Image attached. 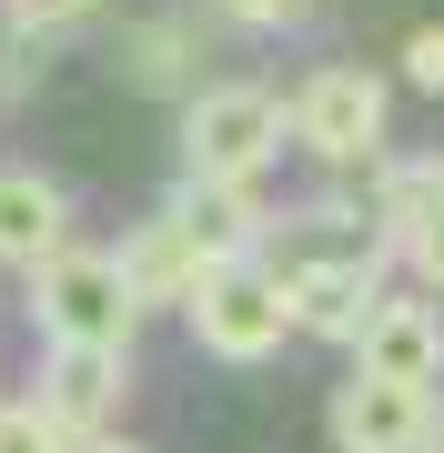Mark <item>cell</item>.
Here are the masks:
<instances>
[{
    "instance_id": "obj_1",
    "label": "cell",
    "mask_w": 444,
    "mask_h": 453,
    "mask_svg": "<svg viewBox=\"0 0 444 453\" xmlns=\"http://www.w3.org/2000/svg\"><path fill=\"white\" fill-rule=\"evenodd\" d=\"M263 273L283 282V303H293V333H323V342H354V323L374 312L384 292V242H363V232H333L323 222H263Z\"/></svg>"
},
{
    "instance_id": "obj_2",
    "label": "cell",
    "mask_w": 444,
    "mask_h": 453,
    "mask_svg": "<svg viewBox=\"0 0 444 453\" xmlns=\"http://www.w3.org/2000/svg\"><path fill=\"white\" fill-rule=\"evenodd\" d=\"M182 323L213 363H273L293 342V303L283 282L263 273V252H232V262H202L192 292H182Z\"/></svg>"
},
{
    "instance_id": "obj_3",
    "label": "cell",
    "mask_w": 444,
    "mask_h": 453,
    "mask_svg": "<svg viewBox=\"0 0 444 453\" xmlns=\"http://www.w3.org/2000/svg\"><path fill=\"white\" fill-rule=\"evenodd\" d=\"M31 323H41V342H101V353H121L132 323H142L132 282H121V252L61 242L51 262H31Z\"/></svg>"
},
{
    "instance_id": "obj_4",
    "label": "cell",
    "mask_w": 444,
    "mask_h": 453,
    "mask_svg": "<svg viewBox=\"0 0 444 453\" xmlns=\"http://www.w3.org/2000/svg\"><path fill=\"white\" fill-rule=\"evenodd\" d=\"M384 111H394V91H384V71H363V61L303 71V91L283 101L293 142L313 151V162H333V172H354V162H374V151H384Z\"/></svg>"
},
{
    "instance_id": "obj_5",
    "label": "cell",
    "mask_w": 444,
    "mask_h": 453,
    "mask_svg": "<svg viewBox=\"0 0 444 453\" xmlns=\"http://www.w3.org/2000/svg\"><path fill=\"white\" fill-rule=\"evenodd\" d=\"M283 142H293V121H283V101L263 81H213L182 111V162L213 181H263Z\"/></svg>"
},
{
    "instance_id": "obj_6",
    "label": "cell",
    "mask_w": 444,
    "mask_h": 453,
    "mask_svg": "<svg viewBox=\"0 0 444 453\" xmlns=\"http://www.w3.org/2000/svg\"><path fill=\"white\" fill-rule=\"evenodd\" d=\"M354 372L404 383V393H434V372H444V312H434V292H374V312L354 323Z\"/></svg>"
},
{
    "instance_id": "obj_7",
    "label": "cell",
    "mask_w": 444,
    "mask_h": 453,
    "mask_svg": "<svg viewBox=\"0 0 444 453\" xmlns=\"http://www.w3.org/2000/svg\"><path fill=\"white\" fill-rule=\"evenodd\" d=\"M121 353H101V342H51L41 353V383H31V403L61 423L71 443L82 434H112V413H121Z\"/></svg>"
},
{
    "instance_id": "obj_8",
    "label": "cell",
    "mask_w": 444,
    "mask_h": 453,
    "mask_svg": "<svg viewBox=\"0 0 444 453\" xmlns=\"http://www.w3.org/2000/svg\"><path fill=\"white\" fill-rule=\"evenodd\" d=\"M162 222L202 262H232V252L263 242V202H253V181H213V172H182V192L162 202Z\"/></svg>"
},
{
    "instance_id": "obj_9",
    "label": "cell",
    "mask_w": 444,
    "mask_h": 453,
    "mask_svg": "<svg viewBox=\"0 0 444 453\" xmlns=\"http://www.w3.org/2000/svg\"><path fill=\"white\" fill-rule=\"evenodd\" d=\"M425 413H434V393H404V383L354 372V383L333 393V443H344V453H414Z\"/></svg>"
},
{
    "instance_id": "obj_10",
    "label": "cell",
    "mask_w": 444,
    "mask_h": 453,
    "mask_svg": "<svg viewBox=\"0 0 444 453\" xmlns=\"http://www.w3.org/2000/svg\"><path fill=\"white\" fill-rule=\"evenodd\" d=\"M71 242V202H61V181H41V172H0V262H51Z\"/></svg>"
},
{
    "instance_id": "obj_11",
    "label": "cell",
    "mask_w": 444,
    "mask_h": 453,
    "mask_svg": "<svg viewBox=\"0 0 444 453\" xmlns=\"http://www.w3.org/2000/svg\"><path fill=\"white\" fill-rule=\"evenodd\" d=\"M384 242L414 262V282H425V292H444V172H434V162L404 172L394 192H384Z\"/></svg>"
},
{
    "instance_id": "obj_12",
    "label": "cell",
    "mask_w": 444,
    "mask_h": 453,
    "mask_svg": "<svg viewBox=\"0 0 444 453\" xmlns=\"http://www.w3.org/2000/svg\"><path fill=\"white\" fill-rule=\"evenodd\" d=\"M192 273H202V252L182 242L162 211H152L132 242H121V282H132V303H142V312H152V303H182V292H192Z\"/></svg>"
},
{
    "instance_id": "obj_13",
    "label": "cell",
    "mask_w": 444,
    "mask_h": 453,
    "mask_svg": "<svg viewBox=\"0 0 444 453\" xmlns=\"http://www.w3.org/2000/svg\"><path fill=\"white\" fill-rule=\"evenodd\" d=\"M0 20H11V31L41 50V41H61L71 20H91V0H0Z\"/></svg>"
},
{
    "instance_id": "obj_14",
    "label": "cell",
    "mask_w": 444,
    "mask_h": 453,
    "mask_svg": "<svg viewBox=\"0 0 444 453\" xmlns=\"http://www.w3.org/2000/svg\"><path fill=\"white\" fill-rule=\"evenodd\" d=\"M0 453H71V434L41 403H0Z\"/></svg>"
},
{
    "instance_id": "obj_15",
    "label": "cell",
    "mask_w": 444,
    "mask_h": 453,
    "mask_svg": "<svg viewBox=\"0 0 444 453\" xmlns=\"http://www.w3.org/2000/svg\"><path fill=\"white\" fill-rule=\"evenodd\" d=\"M404 81L444 101V20H425V31H404Z\"/></svg>"
},
{
    "instance_id": "obj_16",
    "label": "cell",
    "mask_w": 444,
    "mask_h": 453,
    "mask_svg": "<svg viewBox=\"0 0 444 453\" xmlns=\"http://www.w3.org/2000/svg\"><path fill=\"white\" fill-rule=\"evenodd\" d=\"M222 11H232V20H243V31H283V20H293V11H303V0H222Z\"/></svg>"
},
{
    "instance_id": "obj_17",
    "label": "cell",
    "mask_w": 444,
    "mask_h": 453,
    "mask_svg": "<svg viewBox=\"0 0 444 453\" xmlns=\"http://www.w3.org/2000/svg\"><path fill=\"white\" fill-rule=\"evenodd\" d=\"M414 453H444V403L425 413V434H414Z\"/></svg>"
},
{
    "instance_id": "obj_18",
    "label": "cell",
    "mask_w": 444,
    "mask_h": 453,
    "mask_svg": "<svg viewBox=\"0 0 444 453\" xmlns=\"http://www.w3.org/2000/svg\"><path fill=\"white\" fill-rule=\"evenodd\" d=\"M71 453H142V443H121V434H82Z\"/></svg>"
}]
</instances>
